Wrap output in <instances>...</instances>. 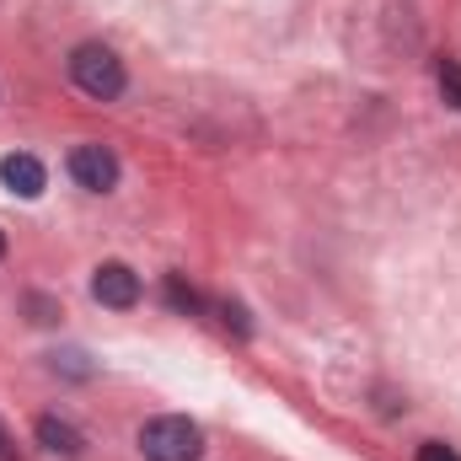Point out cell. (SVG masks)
Wrapping results in <instances>:
<instances>
[{"instance_id":"obj_1","label":"cell","mask_w":461,"mask_h":461,"mask_svg":"<svg viewBox=\"0 0 461 461\" xmlns=\"http://www.w3.org/2000/svg\"><path fill=\"white\" fill-rule=\"evenodd\" d=\"M140 451H145V461H199L204 456V435H199L194 419L167 413V419H150L140 429Z\"/></svg>"},{"instance_id":"obj_2","label":"cell","mask_w":461,"mask_h":461,"mask_svg":"<svg viewBox=\"0 0 461 461\" xmlns=\"http://www.w3.org/2000/svg\"><path fill=\"white\" fill-rule=\"evenodd\" d=\"M70 81H76L86 97L113 103L118 92H123V65H118L113 49H103V43H81V49L70 54Z\"/></svg>"},{"instance_id":"obj_3","label":"cell","mask_w":461,"mask_h":461,"mask_svg":"<svg viewBox=\"0 0 461 461\" xmlns=\"http://www.w3.org/2000/svg\"><path fill=\"white\" fill-rule=\"evenodd\" d=\"M70 177H76L86 194H108L118 183V156L108 145H76V150H70Z\"/></svg>"},{"instance_id":"obj_4","label":"cell","mask_w":461,"mask_h":461,"mask_svg":"<svg viewBox=\"0 0 461 461\" xmlns=\"http://www.w3.org/2000/svg\"><path fill=\"white\" fill-rule=\"evenodd\" d=\"M92 295H97L103 306H113V312H129V306L140 301V274H134L129 263H103L97 279H92Z\"/></svg>"},{"instance_id":"obj_5","label":"cell","mask_w":461,"mask_h":461,"mask_svg":"<svg viewBox=\"0 0 461 461\" xmlns=\"http://www.w3.org/2000/svg\"><path fill=\"white\" fill-rule=\"evenodd\" d=\"M0 183H5L11 194H22V199H38V194L49 188V172H43V161H38V156L16 150V156H5V161H0Z\"/></svg>"},{"instance_id":"obj_6","label":"cell","mask_w":461,"mask_h":461,"mask_svg":"<svg viewBox=\"0 0 461 461\" xmlns=\"http://www.w3.org/2000/svg\"><path fill=\"white\" fill-rule=\"evenodd\" d=\"M38 440L54 451V456H81V429H70L65 419H38Z\"/></svg>"},{"instance_id":"obj_7","label":"cell","mask_w":461,"mask_h":461,"mask_svg":"<svg viewBox=\"0 0 461 461\" xmlns=\"http://www.w3.org/2000/svg\"><path fill=\"white\" fill-rule=\"evenodd\" d=\"M167 301L177 306V312H188V317H199V295H194V285H183V274H167Z\"/></svg>"},{"instance_id":"obj_8","label":"cell","mask_w":461,"mask_h":461,"mask_svg":"<svg viewBox=\"0 0 461 461\" xmlns=\"http://www.w3.org/2000/svg\"><path fill=\"white\" fill-rule=\"evenodd\" d=\"M435 76H440L446 103H451V108H461V65H456V59H440V70H435Z\"/></svg>"},{"instance_id":"obj_9","label":"cell","mask_w":461,"mask_h":461,"mask_svg":"<svg viewBox=\"0 0 461 461\" xmlns=\"http://www.w3.org/2000/svg\"><path fill=\"white\" fill-rule=\"evenodd\" d=\"M419 461H461V456L446 446V440H424V446H419Z\"/></svg>"},{"instance_id":"obj_10","label":"cell","mask_w":461,"mask_h":461,"mask_svg":"<svg viewBox=\"0 0 461 461\" xmlns=\"http://www.w3.org/2000/svg\"><path fill=\"white\" fill-rule=\"evenodd\" d=\"M0 461H22V456H16V446H11V435H5V429H0Z\"/></svg>"},{"instance_id":"obj_11","label":"cell","mask_w":461,"mask_h":461,"mask_svg":"<svg viewBox=\"0 0 461 461\" xmlns=\"http://www.w3.org/2000/svg\"><path fill=\"white\" fill-rule=\"evenodd\" d=\"M0 258H5V230H0Z\"/></svg>"}]
</instances>
